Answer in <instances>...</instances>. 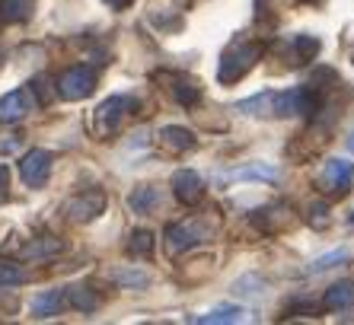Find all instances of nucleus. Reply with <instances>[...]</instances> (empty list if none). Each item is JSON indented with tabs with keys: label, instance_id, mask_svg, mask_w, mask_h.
<instances>
[{
	"label": "nucleus",
	"instance_id": "c85d7f7f",
	"mask_svg": "<svg viewBox=\"0 0 354 325\" xmlns=\"http://www.w3.org/2000/svg\"><path fill=\"white\" fill-rule=\"evenodd\" d=\"M106 3H109V7H115V10H124L131 0H106Z\"/></svg>",
	"mask_w": 354,
	"mask_h": 325
},
{
	"label": "nucleus",
	"instance_id": "5701e85b",
	"mask_svg": "<svg viewBox=\"0 0 354 325\" xmlns=\"http://www.w3.org/2000/svg\"><path fill=\"white\" fill-rule=\"evenodd\" d=\"M0 13L10 23H23L32 17V0H0Z\"/></svg>",
	"mask_w": 354,
	"mask_h": 325
},
{
	"label": "nucleus",
	"instance_id": "1a4fd4ad",
	"mask_svg": "<svg viewBox=\"0 0 354 325\" xmlns=\"http://www.w3.org/2000/svg\"><path fill=\"white\" fill-rule=\"evenodd\" d=\"M173 192L182 204H189L192 207V204H198L201 198H205V179H201L195 169H179L173 176Z\"/></svg>",
	"mask_w": 354,
	"mask_h": 325
},
{
	"label": "nucleus",
	"instance_id": "6ab92c4d",
	"mask_svg": "<svg viewBox=\"0 0 354 325\" xmlns=\"http://www.w3.org/2000/svg\"><path fill=\"white\" fill-rule=\"evenodd\" d=\"M290 211H284V207H265V211H256V227L262 230V233H278V230H284L290 223L288 217Z\"/></svg>",
	"mask_w": 354,
	"mask_h": 325
},
{
	"label": "nucleus",
	"instance_id": "0eeeda50",
	"mask_svg": "<svg viewBox=\"0 0 354 325\" xmlns=\"http://www.w3.org/2000/svg\"><path fill=\"white\" fill-rule=\"evenodd\" d=\"M35 99H32V86H19V90L7 93L0 99V122L3 124H13V122H23L26 115L32 112Z\"/></svg>",
	"mask_w": 354,
	"mask_h": 325
},
{
	"label": "nucleus",
	"instance_id": "393cba45",
	"mask_svg": "<svg viewBox=\"0 0 354 325\" xmlns=\"http://www.w3.org/2000/svg\"><path fill=\"white\" fill-rule=\"evenodd\" d=\"M128 252L131 255H150L153 252V233H150V230H134L131 243H128Z\"/></svg>",
	"mask_w": 354,
	"mask_h": 325
},
{
	"label": "nucleus",
	"instance_id": "9d476101",
	"mask_svg": "<svg viewBox=\"0 0 354 325\" xmlns=\"http://www.w3.org/2000/svg\"><path fill=\"white\" fill-rule=\"evenodd\" d=\"M64 252V243L55 239V236H39V239H29L26 245H19L17 255L23 261H45V259H55V255Z\"/></svg>",
	"mask_w": 354,
	"mask_h": 325
},
{
	"label": "nucleus",
	"instance_id": "ddd939ff",
	"mask_svg": "<svg viewBox=\"0 0 354 325\" xmlns=\"http://www.w3.org/2000/svg\"><path fill=\"white\" fill-rule=\"evenodd\" d=\"M351 306H354V281H338L322 297V309L326 313H335V309L342 313V309H351Z\"/></svg>",
	"mask_w": 354,
	"mask_h": 325
},
{
	"label": "nucleus",
	"instance_id": "4be33fe9",
	"mask_svg": "<svg viewBox=\"0 0 354 325\" xmlns=\"http://www.w3.org/2000/svg\"><path fill=\"white\" fill-rule=\"evenodd\" d=\"M109 277L115 281L118 287H147L150 284V275L147 271H140V268H115V271H109Z\"/></svg>",
	"mask_w": 354,
	"mask_h": 325
},
{
	"label": "nucleus",
	"instance_id": "9b49d317",
	"mask_svg": "<svg viewBox=\"0 0 354 325\" xmlns=\"http://www.w3.org/2000/svg\"><path fill=\"white\" fill-rule=\"evenodd\" d=\"M274 106H278V90H265V93H256V96L243 99L236 102V112L243 115H256V118H274Z\"/></svg>",
	"mask_w": 354,
	"mask_h": 325
},
{
	"label": "nucleus",
	"instance_id": "6e6552de",
	"mask_svg": "<svg viewBox=\"0 0 354 325\" xmlns=\"http://www.w3.org/2000/svg\"><path fill=\"white\" fill-rule=\"evenodd\" d=\"M51 160H55V156H51L48 150H29V154L19 160V176H23L26 185L29 188L45 185V179H48V172H51Z\"/></svg>",
	"mask_w": 354,
	"mask_h": 325
},
{
	"label": "nucleus",
	"instance_id": "bb28decb",
	"mask_svg": "<svg viewBox=\"0 0 354 325\" xmlns=\"http://www.w3.org/2000/svg\"><path fill=\"white\" fill-rule=\"evenodd\" d=\"M173 93H176V99H179L182 106H195L198 99H201V90H198L195 83H189V80H176Z\"/></svg>",
	"mask_w": 354,
	"mask_h": 325
},
{
	"label": "nucleus",
	"instance_id": "b1692460",
	"mask_svg": "<svg viewBox=\"0 0 354 325\" xmlns=\"http://www.w3.org/2000/svg\"><path fill=\"white\" fill-rule=\"evenodd\" d=\"M348 259H351V249H335V252H329V255H322V259L310 261L306 275H322V271L335 268V265H342V261H348Z\"/></svg>",
	"mask_w": 354,
	"mask_h": 325
},
{
	"label": "nucleus",
	"instance_id": "7ed1b4c3",
	"mask_svg": "<svg viewBox=\"0 0 354 325\" xmlns=\"http://www.w3.org/2000/svg\"><path fill=\"white\" fill-rule=\"evenodd\" d=\"M134 109H138V99L134 96H109L96 109V115H93V131H96L99 138H112Z\"/></svg>",
	"mask_w": 354,
	"mask_h": 325
},
{
	"label": "nucleus",
	"instance_id": "f257e3e1",
	"mask_svg": "<svg viewBox=\"0 0 354 325\" xmlns=\"http://www.w3.org/2000/svg\"><path fill=\"white\" fill-rule=\"evenodd\" d=\"M262 41L252 39H236L227 45V51L221 55V71H217V80L221 83H236L243 80L252 67L262 61Z\"/></svg>",
	"mask_w": 354,
	"mask_h": 325
},
{
	"label": "nucleus",
	"instance_id": "2f4dec72",
	"mask_svg": "<svg viewBox=\"0 0 354 325\" xmlns=\"http://www.w3.org/2000/svg\"><path fill=\"white\" fill-rule=\"evenodd\" d=\"M351 223H354V217H351Z\"/></svg>",
	"mask_w": 354,
	"mask_h": 325
},
{
	"label": "nucleus",
	"instance_id": "a211bd4d",
	"mask_svg": "<svg viewBox=\"0 0 354 325\" xmlns=\"http://www.w3.org/2000/svg\"><path fill=\"white\" fill-rule=\"evenodd\" d=\"M64 300L71 303L74 309H80V313H96V309H99L96 290H93V287H86V284L67 287V290H64Z\"/></svg>",
	"mask_w": 354,
	"mask_h": 325
},
{
	"label": "nucleus",
	"instance_id": "aec40b11",
	"mask_svg": "<svg viewBox=\"0 0 354 325\" xmlns=\"http://www.w3.org/2000/svg\"><path fill=\"white\" fill-rule=\"evenodd\" d=\"M128 204H131L134 214H153L160 207V192L153 185H140V188H134L131 192Z\"/></svg>",
	"mask_w": 354,
	"mask_h": 325
},
{
	"label": "nucleus",
	"instance_id": "4468645a",
	"mask_svg": "<svg viewBox=\"0 0 354 325\" xmlns=\"http://www.w3.org/2000/svg\"><path fill=\"white\" fill-rule=\"evenodd\" d=\"M61 306H64V290L55 287V290L39 293L32 300V306H29V313H32V319H51L61 313Z\"/></svg>",
	"mask_w": 354,
	"mask_h": 325
},
{
	"label": "nucleus",
	"instance_id": "a878e982",
	"mask_svg": "<svg viewBox=\"0 0 354 325\" xmlns=\"http://www.w3.org/2000/svg\"><path fill=\"white\" fill-rule=\"evenodd\" d=\"M29 281V271L17 268V265H0V287H19Z\"/></svg>",
	"mask_w": 354,
	"mask_h": 325
},
{
	"label": "nucleus",
	"instance_id": "423d86ee",
	"mask_svg": "<svg viewBox=\"0 0 354 325\" xmlns=\"http://www.w3.org/2000/svg\"><path fill=\"white\" fill-rule=\"evenodd\" d=\"M102 211H106V195H102L99 188L80 192V195H74L64 204V217L74 220V223H90V220H96Z\"/></svg>",
	"mask_w": 354,
	"mask_h": 325
},
{
	"label": "nucleus",
	"instance_id": "c756f323",
	"mask_svg": "<svg viewBox=\"0 0 354 325\" xmlns=\"http://www.w3.org/2000/svg\"><path fill=\"white\" fill-rule=\"evenodd\" d=\"M7 182H10V172L3 169V166H0V192H3V188H7Z\"/></svg>",
	"mask_w": 354,
	"mask_h": 325
},
{
	"label": "nucleus",
	"instance_id": "f8f14e48",
	"mask_svg": "<svg viewBox=\"0 0 354 325\" xmlns=\"http://www.w3.org/2000/svg\"><path fill=\"white\" fill-rule=\"evenodd\" d=\"M160 144L166 150H173V154H185V150H195V134L189 128H182V124H166L160 128Z\"/></svg>",
	"mask_w": 354,
	"mask_h": 325
},
{
	"label": "nucleus",
	"instance_id": "20e7f679",
	"mask_svg": "<svg viewBox=\"0 0 354 325\" xmlns=\"http://www.w3.org/2000/svg\"><path fill=\"white\" fill-rule=\"evenodd\" d=\"M316 185L322 188V195L345 198L354 185V162L338 160V156L335 160H326L322 162V172H319V179H316Z\"/></svg>",
	"mask_w": 354,
	"mask_h": 325
},
{
	"label": "nucleus",
	"instance_id": "2eb2a0df",
	"mask_svg": "<svg viewBox=\"0 0 354 325\" xmlns=\"http://www.w3.org/2000/svg\"><path fill=\"white\" fill-rule=\"evenodd\" d=\"M246 319V309L243 306H233V303H223V306L207 309L205 316H195L198 325H233V322H243Z\"/></svg>",
	"mask_w": 354,
	"mask_h": 325
},
{
	"label": "nucleus",
	"instance_id": "dca6fc26",
	"mask_svg": "<svg viewBox=\"0 0 354 325\" xmlns=\"http://www.w3.org/2000/svg\"><path fill=\"white\" fill-rule=\"evenodd\" d=\"M223 179H230V182H243V179L278 182V179H281V169H278V166H262V162H252V166H243V169L223 172Z\"/></svg>",
	"mask_w": 354,
	"mask_h": 325
},
{
	"label": "nucleus",
	"instance_id": "7c9ffc66",
	"mask_svg": "<svg viewBox=\"0 0 354 325\" xmlns=\"http://www.w3.org/2000/svg\"><path fill=\"white\" fill-rule=\"evenodd\" d=\"M348 150H354V128H351V138H348Z\"/></svg>",
	"mask_w": 354,
	"mask_h": 325
},
{
	"label": "nucleus",
	"instance_id": "39448f33",
	"mask_svg": "<svg viewBox=\"0 0 354 325\" xmlns=\"http://www.w3.org/2000/svg\"><path fill=\"white\" fill-rule=\"evenodd\" d=\"M96 90V73L90 71V67H71V71H64L58 77V96L67 99V102H77V99H86L90 93Z\"/></svg>",
	"mask_w": 354,
	"mask_h": 325
},
{
	"label": "nucleus",
	"instance_id": "412c9836",
	"mask_svg": "<svg viewBox=\"0 0 354 325\" xmlns=\"http://www.w3.org/2000/svg\"><path fill=\"white\" fill-rule=\"evenodd\" d=\"M233 293L243 297V300H265V297H268V284H265L259 275H243L236 284H233Z\"/></svg>",
	"mask_w": 354,
	"mask_h": 325
},
{
	"label": "nucleus",
	"instance_id": "f03ea898",
	"mask_svg": "<svg viewBox=\"0 0 354 325\" xmlns=\"http://www.w3.org/2000/svg\"><path fill=\"white\" fill-rule=\"evenodd\" d=\"M211 236H214V227L207 220L189 217V220H182V223H169L166 227V249L173 255H182V252H189V249H195V245L207 243Z\"/></svg>",
	"mask_w": 354,
	"mask_h": 325
},
{
	"label": "nucleus",
	"instance_id": "cd10ccee",
	"mask_svg": "<svg viewBox=\"0 0 354 325\" xmlns=\"http://www.w3.org/2000/svg\"><path fill=\"white\" fill-rule=\"evenodd\" d=\"M322 306H313V303H300V300H294V303H288L284 306V316H313V313H319Z\"/></svg>",
	"mask_w": 354,
	"mask_h": 325
},
{
	"label": "nucleus",
	"instance_id": "f3484780",
	"mask_svg": "<svg viewBox=\"0 0 354 325\" xmlns=\"http://www.w3.org/2000/svg\"><path fill=\"white\" fill-rule=\"evenodd\" d=\"M284 48H290V64H306V61H313L319 55V39H313V35H294Z\"/></svg>",
	"mask_w": 354,
	"mask_h": 325
}]
</instances>
